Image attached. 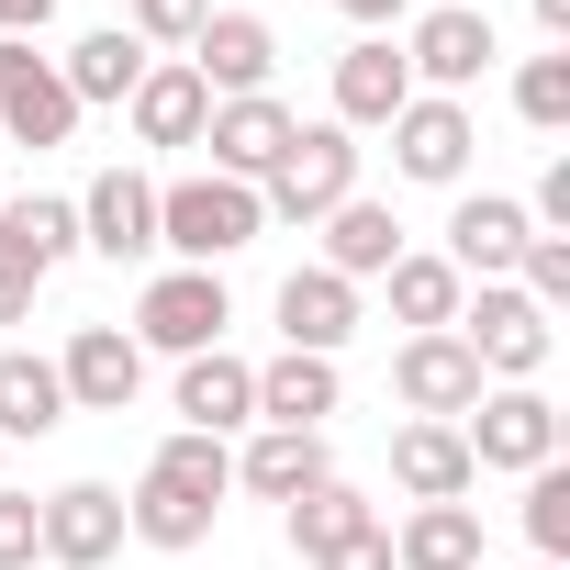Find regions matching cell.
Segmentation results:
<instances>
[{
    "instance_id": "1",
    "label": "cell",
    "mask_w": 570,
    "mask_h": 570,
    "mask_svg": "<svg viewBox=\"0 0 570 570\" xmlns=\"http://www.w3.org/2000/svg\"><path fill=\"white\" fill-rule=\"evenodd\" d=\"M224 492H235V448L179 425V436L146 459V481L124 492V537H146V548H202L213 514H224Z\"/></svg>"
},
{
    "instance_id": "2",
    "label": "cell",
    "mask_w": 570,
    "mask_h": 570,
    "mask_svg": "<svg viewBox=\"0 0 570 570\" xmlns=\"http://www.w3.org/2000/svg\"><path fill=\"white\" fill-rule=\"evenodd\" d=\"M268 235V213H257V190L246 179H157V246L179 257V268H224V257H246Z\"/></svg>"
},
{
    "instance_id": "3",
    "label": "cell",
    "mask_w": 570,
    "mask_h": 570,
    "mask_svg": "<svg viewBox=\"0 0 570 570\" xmlns=\"http://www.w3.org/2000/svg\"><path fill=\"white\" fill-rule=\"evenodd\" d=\"M336 202H358V135L347 124H303L279 146V168L257 179V213L268 224H325Z\"/></svg>"
},
{
    "instance_id": "4",
    "label": "cell",
    "mask_w": 570,
    "mask_h": 570,
    "mask_svg": "<svg viewBox=\"0 0 570 570\" xmlns=\"http://www.w3.org/2000/svg\"><path fill=\"white\" fill-rule=\"evenodd\" d=\"M224 325H235L224 268H157L124 336H135V347H157V358H202V347H224Z\"/></svg>"
},
{
    "instance_id": "5",
    "label": "cell",
    "mask_w": 570,
    "mask_h": 570,
    "mask_svg": "<svg viewBox=\"0 0 570 570\" xmlns=\"http://www.w3.org/2000/svg\"><path fill=\"white\" fill-rule=\"evenodd\" d=\"M459 448H470V470H548L559 459V403L537 381H503L459 414Z\"/></svg>"
},
{
    "instance_id": "6",
    "label": "cell",
    "mask_w": 570,
    "mask_h": 570,
    "mask_svg": "<svg viewBox=\"0 0 570 570\" xmlns=\"http://www.w3.org/2000/svg\"><path fill=\"white\" fill-rule=\"evenodd\" d=\"M459 347L481 358V381H537L548 370V314L514 292V279H481V303H459Z\"/></svg>"
},
{
    "instance_id": "7",
    "label": "cell",
    "mask_w": 570,
    "mask_h": 570,
    "mask_svg": "<svg viewBox=\"0 0 570 570\" xmlns=\"http://www.w3.org/2000/svg\"><path fill=\"white\" fill-rule=\"evenodd\" d=\"M492 57H503V35H492V12H470V0H436V12H414V35H403V68L436 101H459Z\"/></svg>"
},
{
    "instance_id": "8",
    "label": "cell",
    "mask_w": 570,
    "mask_h": 570,
    "mask_svg": "<svg viewBox=\"0 0 570 570\" xmlns=\"http://www.w3.org/2000/svg\"><path fill=\"white\" fill-rule=\"evenodd\" d=\"M470 146H481L470 101H436V90H414V101L392 112V168H403V179H425V190H459V179H470Z\"/></svg>"
},
{
    "instance_id": "9",
    "label": "cell",
    "mask_w": 570,
    "mask_h": 570,
    "mask_svg": "<svg viewBox=\"0 0 570 570\" xmlns=\"http://www.w3.org/2000/svg\"><path fill=\"white\" fill-rule=\"evenodd\" d=\"M79 246L112 257V268H146V257H157V179H146V168H101V179L79 190Z\"/></svg>"
},
{
    "instance_id": "10",
    "label": "cell",
    "mask_w": 570,
    "mask_h": 570,
    "mask_svg": "<svg viewBox=\"0 0 570 570\" xmlns=\"http://www.w3.org/2000/svg\"><path fill=\"white\" fill-rule=\"evenodd\" d=\"M392 392L414 403V425H459L492 381H481V358H470L459 325H448V336H403V347H392Z\"/></svg>"
},
{
    "instance_id": "11",
    "label": "cell",
    "mask_w": 570,
    "mask_h": 570,
    "mask_svg": "<svg viewBox=\"0 0 570 570\" xmlns=\"http://www.w3.org/2000/svg\"><path fill=\"white\" fill-rule=\"evenodd\" d=\"M0 135L12 146H68L79 135V101H68L57 57H35L23 35H0Z\"/></svg>"
},
{
    "instance_id": "12",
    "label": "cell",
    "mask_w": 570,
    "mask_h": 570,
    "mask_svg": "<svg viewBox=\"0 0 570 570\" xmlns=\"http://www.w3.org/2000/svg\"><path fill=\"white\" fill-rule=\"evenodd\" d=\"M57 381H68V414H135L146 347H135L124 325H79V336L57 347Z\"/></svg>"
},
{
    "instance_id": "13",
    "label": "cell",
    "mask_w": 570,
    "mask_h": 570,
    "mask_svg": "<svg viewBox=\"0 0 570 570\" xmlns=\"http://www.w3.org/2000/svg\"><path fill=\"white\" fill-rule=\"evenodd\" d=\"M303 135V112L292 101H268V90H246V101H213V124H202V146H213V179H268L279 168V146Z\"/></svg>"
},
{
    "instance_id": "14",
    "label": "cell",
    "mask_w": 570,
    "mask_h": 570,
    "mask_svg": "<svg viewBox=\"0 0 570 570\" xmlns=\"http://www.w3.org/2000/svg\"><path fill=\"white\" fill-rule=\"evenodd\" d=\"M268 68H279V35H268L257 12H213V23L190 35V79H202L213 101H246V90H268Z\"/></svg>"
},
{
    "instance_id": "15",
    "label": "cell",
    "mask_w": 570,
    "mask_h": 570,
    "mask_svg": "<svg viewBox=\"0 0 570 570\" xmlns=\"http://www.w3.org/2000/svg\"><path fill=\"white\" fill-rule=\"evenodd\" d=\"M347 336H358V279H336V268H292L279 279V347L336 358Z\"/></svg>"
},
{
    "instance_id": "16",
    "label": "cell",
    "mask_w": 570,
    "mask_h": 570,
    "mask_svg": "<svg viewBox=\"0 0 570 570\" xmlns=\"http://www.w3.org/2000/svg\"><path fill=\"white\" fill-rule=\"evenodd\" d=\"M525 202H503V190H470L459 213H448V268L459 279H514V257H525Z\"/></svg>"
},
{
    "instance_id": "17",
    "label": "cell",
    "mask_w": 570,
    "mask_h": 570,
    "mask_svg": "<svg viewBox=\"0 0 570 570\" xmlns=\"http://www.w3.org/2000/svg\"><path fill=\"white\" fill-rule=\"evenodd\" d=\"M112 548H124V492H112V481L46 492V559H57V570H101Z\"/></svg>"
},
{
    "instance_id": "18",
    "label": "cell",
    "mask_w": 570,
    "mask_h": 570,
    "mask_svg": "<svg viewBox=\"0 0 570 570\" xmlns=\"http://www.w3.org/2000/svg\"><path fill=\"white\" fill-rule=\"evenodd\" d=\"M347 403V381H336V358H303V347H279L268 370H257V425H292V436H325V414Z\"/></svg>"
},
{
    "instance_id": "19",
    "label": "cell",
    "mask_w": 570,
    "mask_h": 570,
    "mask_svg": "<svg viewBox=\"0 0 570 570\" xmlns=\"http://www.w3.org/2000/svg\"><path fill=\"white\" fill-rule=\"evenodd\" d=\"M414 101V68H403V46L392 35H358L347 57H336V124L358 135V124H392Z\"/></svg>"
},
{
    "instance_id": "20",
    "label": "cell",
    "mask_w": 570,
    "mask_h": 570,
    "mask_svg": "<svg viewBox=\"0 0 570 570\" xmlns=\"http://www.w3.org/2000/svg\"><path fill=\"white\" fill-rule=\"evenodd\" d=\"M135 146H202V124H213V90L190 79V57H157L146 79H135Z\"/></svg>"
},
{
    "instance_id": "21",
    "label": "cell",
    "mask_w": 570,
    "mask_h": 570,
    "mask_svg": "<svg viewBox=\"0 0 570 570\" xmlns=\"http://www.w3.org/2000/svg\"><path fill=\"white\" fill-rule=\"evenodd\" d=\"M179 425H190V436H235V425H257V370L224 358V347L179 358Z\"/></svg>"
},
{
    "instance_id": "22",
    "label": "cell",
    "mask_w": 570,
    "mask_h": 570,
    "mask_svg": "<svg viewBox=\"0 0 570 570\" xmlns=\"http://www.w3.org/2000/svg\"><path fill=\"white\" fill-rule=\"evenodd\" d=\"M314 481H336V459H325V436H292V425H257L235 459V492H257V503H303Z\"/></svg>"
},
{
    "instance_id": "23",
    "label": "cell",
    "mask_w": 570,
    "mask_h": 570,
    "mask_svg": "<svg viewBox=\"0 0 570 570\" xmlns=\"http://www.w3.org/2000/svg\"><path fill=\"white\" fill-rule=\"evenodd\" d=\"M392 481L414 492V503H470V448H459V425H403L392 436Z\"/></svg>"
},
{
    "instance_id": "24",
    "label": "cell",
    "mask_w": 570,
    "mask_h": 570,
    "mask_svg": "<svg viewBox=\"0 0 570 570\" xmlns=\"http://www.w3.org/2000/svg\"><path fill=\"white\" fill-rule=\"evenodd\" d=\"M392 570H481V514L470 503H414L392 525Z\"/></svg>"
},
{
    "instance_id": "25",
    "label": "cell",
    "mask_w": 570,
    "mask_h": 570,
    "mask_svg": "<svg viewBox=\"0 0 570 570\" xmlns=\"http://www.w3.org/2000/svg\"><path fill=\"white\" fill-rule=\"evenodd\" d=\"M57 425H68V381H57V358L0 347V448H12V436H57Z\"/></svg>"
},
{
    "instance_id": "26",
    "label": "cell",
    "mask_w": 570,
    "mask_h": 570,
    "mask_svg": "<svg viewBox=\"0 0 570 570\" xmlns=\"http://www.w3.org/2000/svg\"><path fill=\"white\" fill-rule=\"evenodd\" d=\"M146 68H157V57H146L124 23H112V35H79V46L57 57V79H68V101H79V112H90V101H135V79H146Z\"/></svg>"
},
{
    "instance_id": "27",
    "label": "cell",
    "mask_w": 570,
    "mask_h": 570,
    "mask_svg": "<svg viewBox=\"0 0 570 570\" xmlns=\"http://www.w3.org/2000/svg\"><path fill=\"white\" fill-rule=\"evenodd\" d=\"M392 257H403L392 202H336V213H325V257H314V268H336V279H381Z\"/></svg>"
},
{
    "instance_id": "28",
    "label": "cell",
    "mask_w": 570,
    "mask_h": 570,
    "mask_svg": "<svg viewBox=\"0 0 570 570\" xmlns=\"http://www.w3.org/2000/svg\"><path fill=\"white\" fill-rule=\"evenodd\" d=\"M0 246H12L35 279H57V268L79 257V202H57V190H35V202H0Z\"/></svg>"
},
{
    "instance_id": "29",
    "label": "cell",
    "mask_w": 570,
    "mask_h": 570,
    "mask_svg": "<svg viewBox=\"0 0 570 570\" xmlns=\"http://www.w3.org/2000/svg\"><path fill=\"white\" fill-rule=\"evenodd\" d=\"M381 279H392V314H403L414 336H448V325H459V303H470V279H459L448 257H414V246H403Z\"/></svg>"
},
{
    "instance_id": "30",
    "label": "cell",
    "mask_w": 570,
    "mask_h": 570,
    "mask_svg": "<svg viewBox=\"0 0 570 570\" xmlns=\"http://www.w3.org/2000/svg\"><path fill=\"white\" fill-rule=\"evenodd\" d=\"M279 514H292V548H303V559H325V548H347V537H370V525H381V503H370V492H347V481H314L303 503H279Z\"/></svg>"
},
{
    "instance_id": "31",
    "label": "cell",
    "mask_w": 570,
    "mask_h": 570,
    "mask_svg": "<svg viewBox=\"0 0 570 570\" xmlns=\"http://www.w3.org/2000/svg\"><path fill=\"white\" fill-rule=\"evenodd\" d=\"M514 112H525L537 135H570V46H548V57L514 68Z\"/></svg>"
},
{
    "instance_id": "32",
    "label": "cell",
    "mask_w": 570,
    "mask_h": 570,
    "mask_svg": "<svg viewBox=\"0 0 570 570\" xmlns=\"http://www.w3.org/2000/svg\"><path fill=\"white\" fill-rule=\"evenodd\" d=\"M525 548L537 559H570V470H525Z\"/></svg>"
},
{
    "instance_id": "33",
    "label": "cell",
    "mask_w": 570,
    "mask_h": 570,
    "mask_svg": "<svg viewBox=\"0 0 570 570\" xmlns=\"http://www.w3.org/2000/svg\"><path fill=\"white\" fill-rule=\"evenodd\" d=\"M514 292H525L537 314H559V303H570V235H525V257H514Z\"/></svg>"
},
{
    "instance_id": "34",
    "label": "cell",
    "mask_w": 570,
    "mask_h": 570,
    "mask_svg": "<svg viewBox=\"0 0 570 570\" xmlns=\"http://www.w3.org/2000/svg\"><path fill=\"white\" fill-rule=\"evenodd\" d=\"M202 23H213V0H135V23H124V35H135L146 57H157V46H179V57H190V35H202Z\"/></svg>"
},
{
    "instance_id": "35",
    "label": "cell",
    "mask_w": 570,
    "mask_h": 570,
    "mask_svg": "<svg viewBox=\"0 0 570 570\" xmlns=\"http://www.w3.org/2000/svg\"><path fill=\"white\" fill-rule=\"evenodd\" d=\"M35 559H46V503L0 481V570H35Z\"/></svg>"
},
{
    "instance_id": "36",
    "label": "cell",
    "mask_w": 570,
    "mask_h": 570,
    "mask_svg": "<svg viewBox=\"0 0 570 570\" xmlns=\"http://www.w3.org/2000/svg\"><path fill=\"white\" fill-rule=\"evenodd\" d=\"M525 224H548V235H570V157H548V179H537V202H525Z\"/></svg>"
},
{
    "instance_id": "37",
    "label": "cell",
    "mask_w": 570,
    "mask_h": 570,
    "mask_svg": "<svg viewBox=\"0 0 570 570\" xmlns=\"http://www.w3.org/2000/svg\"><path fill=\"white\" fill-rule=\"evenodd\" d=\"M303 570H392V525H370V537H347V548H325Z\"/></svg>"
},
{
    "instance_id": "38",
    "label": "cell",
    "mask_w": 570,
    "mask_h": 570,
    "mask_svg": "<svg viewBox=\"0 0 570 570\" xmlns=\"http://www.w3.org/2000/svg\"><path fill=\"white\" fill-rule=\"evenodd\" d=\"M23 314H35V268L0 246V325H23Z\"/></svg>"
},
{
    "instance_id": "39",
    "label": "cell",
    "mask_w": 570,
    "mask_h": 570,
    "mask_svg": "<svg viewBox=\"0 0 570 570\" xmlns=\"http://www.w3.org/2000/svg\"><path fill=\"white\" fill-rule=\"evenodd\" d=\"M336 12H347V23H358V35H392V23H403V12H414V0H336Z\"/></svg>"
},
{
    "instance_id": "40",
    "label": "cell",
    "mask_w": 570,
    "mask_h": 570,
    "mask_svg": "<svg viewBox=\"0 0 570 570\" xmlns=\"http://www.w3.org/2000/svg\"><path fill=\"white\" fill-rule=\"evenodd\" d=\"M46 23H57V0H12V35H23V46H35Z\"/></svg>"
},
{
    "instance_id": "41",
    "label": "cell",
    "mask_w": 570,
    "mask_h": 570,
    "mask_svg": "<svg viewBox=\"0 0 570 570\" xmlns=\"http://www.w3.org/2000/svg\"><path fill=\"white\" fill-rule=\"evenodd\" d=\"M537 23H548V35H559V46H570V0H537Z\"/></svg>"
},
{
    "instance_id": "42",
    "label": "cell",
    "mask_w": 570,
    "mask_h": 570,
    "mask_svg": "<svg viewBox=\"0 0 570 570\" xmlns=\"http://www.w3.org/2000/svg\"><path fill=\"white\" fill-rule=\"evenodd\" d=\"M0 35H12V0H0Z\"/></svg>"
},
{
    "instance_id": "43",
    "label": "cell",
    "mask_w": 570,
    "mask_h": 570,
    "mask_svg": "<svg viewBox=\"0 0 570 570\" xmlns=\"http://www.w3.org/2000/svg\"><path fill=\"white\" fill-rule=\"evenodd\" d=\"M525 570H559V559H525Z\"/></svg>"
}]
</instances>
